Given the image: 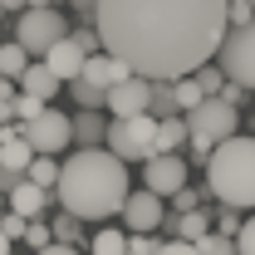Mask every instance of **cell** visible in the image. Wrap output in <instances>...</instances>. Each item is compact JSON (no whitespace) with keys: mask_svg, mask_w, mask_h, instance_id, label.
Listing matches in <instances>:
<instances>
[{"mask_svg":"<svg viewBox=\"0 0 255 255\" xmlns=\"http://www.w3.org/2000/svg\"><path fill=\"white\" fill-rule=\"evenodd\" d=\"M147 79H123V84H113L108 94H103V113H113V118H137V113H147Z\"/></svg>","mask_w":255,"mask_h":255,"instance_id":"8fae6325","label":"cell"},{"mask_svg":"<svg viewBox=\"0 0 255 255\" xmlns=\"http://www.w3.org/2000/svg\"><path fill=\"white\" fill-rule=\"evenodd\" d=\"M236 255H255V216L236 231Z\"/></svg>","mask_w":255,"mask_h":255,"instance_id":"d6a6232c","label":"cell"},{"mask_svg":"<svg viewBox=\"0 0 255 255\" xmlns=\"http://www.w3.org/2000/svg\"><path fill=\"white\" fill-rule=\"evenodd\" d=\"M157 255H196V246H191V241H162Z\"/></svg>","mask_w":255,"mask_h":255,"instance_id":"d590c367","label":"cell"},{"mask_svg":"<svg viewBox=\"0 0 255 255\" xmlns=\"http://www.w3.org/2000/svg\"><path fill=\"white\" fill-rule=\"evenodd\" d=\"M187 187V162L177 157V152H157V157L142 162V191H152V196H172V191Z\"/></svg>","mask_w":255,"mask_h":255,"instance_id":"30bf717a","label":"cell"},{"mask_svg":"<svg viewBox=\"0 0 255 255\" xmlns=\"http://www.w3.org/2000/svg\"><path fill=\"white\" fill-rule=\"evenodd\" d=\"M187 118V147H191V162H201L206 167V157L216 152V142H226V137H236L241 132V108H231L226 98H201L191 113H182Z\"/></svg>","mask_w":255,"mask_h":255,"instance_id":"277c9868","label":"cell"},{"mask_svg":"<svg viewBox=\"0 0 255 255\" xmlns=\"http://www.w3.org/2000/svg\"><path fill=\"white\" fill-rule=\"evenodd\" d=\"M20 137L30 142L34 157H54V152H69V142H74V123H69V113H54V108H44L39 118L20 123Z\"/></svg>","mask_w":255,"mask_h":255,"instance_id":"ba28073f","label":"cell"},{"mask_svg":"<svg viewBox=\"0 0 255 255\" xmlns=\"http://www.w3.org/2000/svg\"><path fill=\"white\" fill-rule=\"evenodd\" d=\"M0 128H5V123H0Z\"/></svg>","mask_w":255,"mask_h":255,"instance_id":"b9f144b4","label":"cell"},{"mask_svg":"<svg viewBox=\"0 0 255 255\" xmlns=\"http://www.w3.org/2000/svg\"><path fill=\"white\" fill-rule=\"evenodd\" d=\"M241 226H246V211H236V206H221V216H216V226H211V231L236 241V231H241Z\"/></svg>","mask_w":255,"mask_h":255,"instance_id":"83f0119b","label":"cell"},{"mask_svg":"<svg viewBox=\"0 0 255 255\" xmlns=\"http://www.w3.org/2000/svg\"><path fill=\"white\" fill-rule=\"evenodd\" d=\"M191 79L201 84V94H206V98H221V89H226V74H221V69H211V64H201Z\"/></svg>","mask_w":255,"mask_h":255,"instance_id":"d4e9b609","label":"cell"},{"mask_svg":"<svg viewBox=\"0 0 255 255\" xmlns=\"http://www.w3.org/2000/svg\"><path fill=\"white\" fill-rule=\"evenodd\" d=\"M34 255H79V251H74V246H59V241H54V246H44V251H34Z\"/></svg>","mask_w":255,"mask_h":255,"instance_id":"f35d334b","label":"cell"},{"mask_svg":"<svg viewBox=\"0 0 255 255\" xmlns=\"http://www.w3.org/2000/svg\"><path fill=\"white\" fill-rule=\"evenodd\" d=\"M167 201H172V206H177V216H182V211H196V206H201V191H191V187H182V191H172V196H167Z\"/></svg>","mask_w":255,"mask_h":255,"instance_id":"1f68e13d","label":"cell"},{"mask_svg":"<svg viewBox=\"0 0 255 255\" xmlns=\"http://www.w3.org/2000/svg\"><path fill=\"white\" fill-rule=\"evenodd\" d=\"M49 196H54V191H44V187H34L30 177H20L15 191H10V206H5V211H15V216H25V221H39V216L49 211Z\"/></svg>","mask_w":255,"mask_h":255,"instance_id":"9a60e30c","label":"cell"},{"mask_svg":"<svg viewBox=\"0 0 255 255\" xmlns=\"http://www.w3.org/2000/svg\"><path fill=\"white\" fill-rule=\"evenodd\" d=\"M69 94L79 98L84 108H94V113H103V89H94V84H84V79H74V84H69Z\"/></svg>","mask_w":255,"mask_h":255,"instance_id":"4316f807","label":"cell"},{"mask_svg":"<svg viewBox=\"0 0 255 255\" xmlns=\"http://www.w3.org/2000/svg\"><path fill=\"white\" fill-rule=\"evenodd\" d=\"M216 69H221L236 89L255 94V20H251V25L226 30L221 49H216Z\"/></svg>","mask_w":255,"mask_h":255,"instance_id":"8992f818","label":"cell"},{"mask_svg":"<svg viewBox=\"0 0 255 255\" xmlns=\"http://www.w3.org/2000/svg\"><path fill=\"white\" fill-rule=\"evenodd\" d=\"M10 246H15V241H10V236L0 231V255H10Z\"/></svg>","mask_w":255,"mask_h":255,"instance_id":"60d3db41","label":"cell"},{"mask_svg":"<svg viewBox=\"0 0 255 255\" xmlns=\"http://www.w3.org/2000/svg\"><path fill=\"white\" fill-rule=\"evenodd\" d=\"M15 94H20L15 79H0V103H15Z\"/></svg>","mask_w":255,"mask_h":255,"instance_id":"74e56055","label":"cell"},{"mask_svg":"<svg viewBox=\"0 0 255 255\" xmlns=\"http://www.w3.org/2000/svg\"><path fill=\"white\" fill-rule=\"evenodd\" d=\"M25 69H30V54H25L15 39H5V44H0V79H20Z\"/></svg>","mask_w":255,"mask_h":255,"instance_id":"44dd1931","label":"cell"},{"mask_svg":"<svg viewBox=\"0 0 255 255\" xmlns=\"http://www.w3.org/2000/svg\"><path fill=\"white\" fill-rule=\"evenodd\" d=\"M172 226H177V241H191V246H196V241H206V236H211V211H206V206L182 211Z\"/></svg>","mask_w":255,"mask_h":255,"instance_id":"ac0fdd59","label":"cell"},{"mask_svg":"<svg viewBox=\"0 0 255 255\" xmlns=\"http://www.w3.org/2000/svg\"><path fill=\"white\" fill-rule=\"evenodd\" d=\"M206 182L221 196V206L251 211L255 206V137H226L216 142V152L206 157Z\"/></svg>","mask_w":255,"mask_h":255,"instance_id":"3957f363","label":"cell"},{"mask_svg":"<svg viewBox=\"0 0 255 255\" xmlns=\"http://www.w3.org/2000/svg\"><path fill=\"white\" fill-rule=\"evenodd\" d=\"M54 196L74 221H108L128 201V162H118L108 147H84L59 167Z\"/></svg>","mask_w":255,"mask_h":255,"instance_id":"7a4b0ae2","label":"cell"},{"mask_svg":"<svg viewBox=\"0 0 255 255\" xmlns=\"http://www.w3.org/2000/svg\"><path fill=\"white\" fill-rule=\"evenodd\" d=\"M69 39H74L84 54H98V49H103V44H98V30H79V34H69Z\"/></svg>","mask_w":255,"mask_h":255,"instance_id":"e575fe53","label":"cell"},{"mask_svg":"<svg viewBox=\"0 0 255 255\" xmlns=\"http://www.w3.org/2000/svg\"><path fill=\"white\" fill-rule=\"evenodd\" d=\"M10 255H15V251H10Z\"/></svg>","mask_w":255,"mask_h":255,"instance_id":"7bdbcfd3","label":"cell"},{"mask_svg":"<svg viewBox=\"0 0 255 255\" xmlns=\"http://www.w3.org/2000/svg\"><path fill=\"white\" fill-rule=\"evenodd\" d=\"M251 5H255V0H251Z\"/></svg>","mask_w":255,"mask_h":255,"instance_id":"ee69618b","label":"cell"},{"mask_svg":"<svg viewBox=\"0 0 255 255\" xmlns=\"http://www.w3.org/2000/svg\"><path fill=\"white\" fill-rule=\"evenodd\" d=\"M84 59H89V54H84V49H79V44H74V39L64 34L59 44H49V54H44L39 64H44V69H49V74H54L59 84H74V79L84 74Z\"/></svg>","mask_w":255,"mask_h":255,"instance_id":"7c38bea8","label":"cell"},{"mask_svg":"<svg viewBox=\"0 0 255 255\" xmlns=\"http://www.w3.org/2000/svg\"><path fill=\"white\" fill-rule=\"evenodd\" d=\"M94 30L103 54L137 79H187L216 59L226 39V0H98Z\"/></svg>","mask_w":255,"mask_h":255,"instance_id":"6da1fadb","label":"cell"},{"mask_svg":"<svg viewBox=\"0 0 255 255\" xmlns=\"http://www.w3.org/2000/svg\"><path fill=\"white\" fill-rule=\"evenodd\" d=\"M30 162H34V152H30V142L20 137V128H0V172H10V177H25L30 172Z\"/></svg>","mask_w":255,"mask_h":255,"instance_id":"5bb4252c","label":"cell"},{"mask_svg":"<svg viewBox=\"0 0 255 255\" xmlns=\"http://www.w3.org/2000/svg\"><path fill=\"white\" fill-rule=\"evenodd\" d=\"M187 147V118H157V152H177Z\"/></svg>","mask_w":255,"mask_h":255,"instance_id":"ffe728a7","label":"cell"},{"mask_svg":"<svg viewBox=\"0 0 255 255\" xmlns=\"http://www.w3.org/2000/svg\"><path fill=\"white\" fill-rule=\"evenodd\" d=\"M15 84H20V94L39 98V103H54V94L64 89V84H59V79H54V74H49V69H44L39 59H30V69H25V74H20Z\"/></svg>","mask_w":255,"mask_h":255,"instance_id":"2e32d148","label":"cell"},{"mask_svg":"<svg viewBox=\"0 0 255 255\" xmlns=\"http://www.w3.org/2000/svg\"><path fill=\"white\" fill-rule=\"evenodd\" d=\"M89 255H128V231H94Z\"/></svg>","mask_w":255,"mask_h":255,"instance_id":"7402d4cb","label":"cell"},{"mask_svg":"<svg viewBox=\"0 0 255 255\" xmlns=\"http://www.w3.org/2000/svg\"><path fill=\"white\" fill-rule=\"evenodd\" d=\"M79 79L108 94L113 84H123V79H132V69H128L123 59H113V54H103V49H98V54H89V59H84V74H79Z\"/></svg>","mask_w":255,"mask_h":255,"instance_id":"4fadbf2b","label":"cell"},{"mask_svg":"<svg viewBox=\"0 0 255 255\" xmlns=\"http://www.w3.org/2000/svg\"><path fill=\"white\" fill-rule=\"evenodd\" d=\"M0 10H15V15H20V10H25V0H0Z\"/></svg>","mask_w":255,"mask_h":255,"instance_id":"ab89813d","label":"cell"},{"mask_svg":"<svg viewBox=\"0 0 255 255\" xmlns=\"http://www.w3.org/2000/svg\"><path fill=\"white\" fill-rule=\"evenodd\" d=\"M69 123H74V142H84V147H98V142L108 137V118H103V113H94V108L74 113Z\"/></svg>","mask_w":255,"mask_h":255,"instance_id":"e0dca14e","label":"cell"},{"mask_svg":"<svg viewBox=\"0 0 255 255\" xmlns=\"http://www.w3.org/2000/svg\"><path fill=\"white\" fill-rule=\"evenodd\" d=\"M20 241H30L34 251H44V246H54V231L44 221H25V236H20Z\"/></svg>","mask_w":255,"mask_h":255,"instance_id":"f546056e","label":"cell"},{"mask_svg":"<svg viewBox=\"0 0 255 255\" xmlns=\"http://www.w3.org/2000/svg\"><path fill=\"white\" fill-rule=\"evenodd\" d=\"M196 255H236V241L231 236H206V241H196Z\"/></svg>","mask_w":255,"mask_h":255,"instance_id":"f1b7e54d","label":"cell"},{"mask_svg":"<svg viewBox=\"0 0 255 255\" xmlns=\"http://www.w3.org/2000/svg\"><path fill=\"white\" fill-rule=\"evenodd\" d=\"M123 231L128 236H152L162 221H167V201L162 196H152V191H128V201H123Z\"/></svg>","mask_w":255,"mask_h":255,"instance_id":"9c48e42d","label":"cell"},{"mask_svg":"<svg viewBox=\"0 0 255 255\" xmlns=\"http://www.w3.org/2000/svg\"><path fill=\"white\" fill-rule=\"evenodd\" d=\"M69 5H74V10L84 15V20H94V10H98V0H69Z\"/></svg>","mask_w":255,"mask_h":255,"instance_id":"8d00e7d4","label":"cell"},{"mask_svg":"<svg viewBox=\"0 0 255 255\" xmlns=\"http://www.w3.org/2000/svg\"><path fill=\"white\" fill-rule=\"evenodd\" d=\"M25 177H30L34 187L54 191V187H59V162H54V157H34V162H30V172H25Z\"/></svg>","mask_w":255,"mask_h":255,"instance_id":"603a6c76","label":"cell"},{"mask_svg":"<svg viewBox=\"0 0 255 255\" xmlns=\"http://www.w3.org/2000/svg\"><path fill=\"white\" fill-rule=\"evenodd\" d=\"M49 231H54V241H59V246H74V241L84 236V231H79V221H74L69 211H64V216H59V221H54V226H49Z\"/></svg>","mask_w":255,"mask_h":255,"instance_id":"4dcf8cb0","label":"cell"},{"mask_svg":"<svg viewBox=\"0 0 255 255\" xmlns=\"http://www.w3.org/2000/svg\"><path fill=\"white\" fill-rule=\"evenodd\" d=\"M103 142H108V152L118 162H147V157H157V118H152V113L113 118Z\"/></svg>","mask_w":255,"mask_h":255,"instance_id":"5b68a950","label":"cell"},{"mask_svg":"<svg viewBox=\"0 0 255 255\" xmlns=\"http://www.w3.org/2000/svg\"><path fill=\"white\" fill-rule=\"evenodd\" d=\"M147 113H152V118H177V113H182L167 79H152V89H147Z\"/></svg>","mask_w":255,"mask_h":255,"instance_id":"d6986e66","label":"cell"},{"mask_svg":"<svg viewBox=\"0 0 255 255\" xmlns=\"http://www.w3.org/2000/svg\"><path fill=\"white\" fill-rule=\"evenodd\" d=\"M157 236H128V255H157Z\"/></svg>","mask_w":255,"mask_h":255,"instance_id":"836d02e7","label":"cell"},{"mask_svg":"<svg viewBox=\"0 0 255 255\" xmlns=\"http://www.w3.org/2000/svg\"><path fill=\"white\" fill-rule=\"evenodd\" d=\"M49 103H39V98H30V94H15V103H10V118H20V123H30V118H39Z\"/></svg>","mask_w":255,"mask_h":255,"instance_id":"484cf974","label":"cell"},{"mask_svg":"<svg viewBox=\"0 0 255 255\" xmlns=\"http://www.w3.org/2000/svg\"><path fill=\"white\" fill-rule=\"evenodd\" d=\"M172 94H177V108H182V113H191V108H196V103L206 98V94H201V84H196L191 74H187V79H177V84H172Z\"/></svg>","mask_w":255,"mask_h":255,"instance_id":"cb8c5ba5","label":"cell"},{"mask_svg":"<svg viewBox=\"0 0 255 255\" xmlns=\"http://www.w3.org/2000/svg\"><path fill=\"white\" fill-rule=\"evenodd\" d=\"M69 25H64V15L49 5V10H20V20H15V44L30 54V59H44L49 54V44H59Z\"/></svg>","mask_w":255,"mask_h":255,"instance_id":"52a82bcc","label":"cell"}]
</instances>
